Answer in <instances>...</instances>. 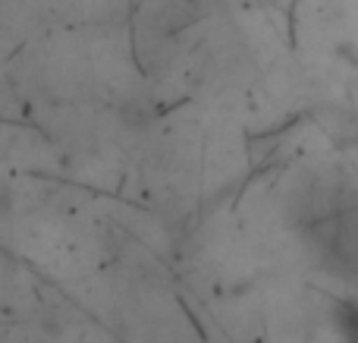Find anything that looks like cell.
Returning <instances> with one entry per match:
<instances>
[{"label": "cell", "mask_w": 358, "mask_h": 343, "mask_svg": "<svg viewBox=\"0 0 358 343\" xmlns=\"http://www.w3.org/2000/svg\"><path fill=\"white\" fill-rule=\"evenodd\" d=\"M324 252L343 265H358V202L343 205L327 224L315 227Z\"/></svg>", "instance_id": "1"}, {"label": "cell", "mask_w": 358, "mask_h": 343, "mask_svg": "<svg viewBox=\"0 0 358 343\" xmlns=\"http://www.w3.org/2000/svg\"><path fill=\"white\" fill-rule=\"evenodd\" d=\"M336 331L346 343H358V302L343 300L336 302Z\"/></svg>", "instance_id": "2"}]
</instances>
